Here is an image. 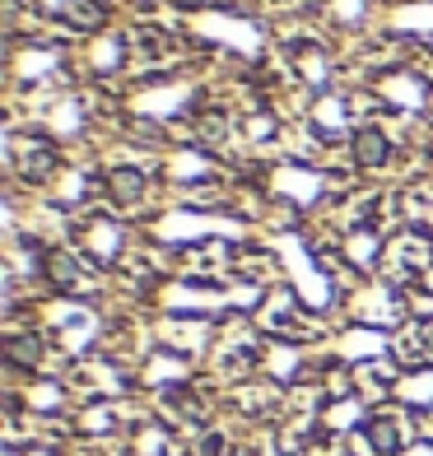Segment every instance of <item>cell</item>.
Segmentation results:
<instances>
[{
    "mask_svg": "<svg viewBox=\"0 0 433 456\" xmlns=\"http://www.w3.org/2000/svg\"><path fill=\"white\" fill-rule=\"evenodd\" d=\"M355 159H359V168H382L387 163V135L378 126H359L355 131Z\"/></svg>",
    "mask_w": 433,
    "mask_h": 456,
    "instance_id": "cell-1",
    "label": "cell"
},
{
    "mask_svg": "<svg viewBox=\"0 0 433 456\" xmlns=\"http://www.w3.org/2000/svg\"><path fill=\"white\" fill-rule=\"evenodd\" d=\"M47 271H52V280L61 284V289H70V284H79V265L66 256V252H52L47 256Z\"/></svg>",
    "mask_w": 433,
    "mask_h": 456,
    "instance_id": "cell-2",
    "label": "cell"
},
{
    "mask_svg": "<svg viewBox=\"0 0 433 456\" xmlns=\"http://www.w3.org/2000/svg\"><path fill=\"white\" fill-rule=\"evenodd\" d=\"M112 186H117V191L131 200V196L140 191V186H144V177H140V173H112Z\"/></svg>",
    "mask_w": 433,
    "mask_h": 456,
    "instance_id": "cell-3",
    "label": "cell"
},
{
    "mask_svg": "<svg viewBox=\"0 0 433 456\" xmlns=\"http://www.w3.org/2000/svg\"><path fill=\"white\" fill-rule=\"evenodd\" d=\"M368 443H378L382 452L396 447V433H391V424H368Z\"/></svg>",
    "mask_w": 433,
    "mask_h": 456,
    "instance_id": "cell-4",
    "label": "cell"
},
{
    "mask_svg": "<svg viewBox=\"0 0 433 456\" xmlns=\"http://www.w3.org/2000/svg\"><path fill=\"white\" fill-rule=\"evenodd\" d=\"M182 5H200V0H182Z\"/></svg>",
    "mask_w": 433,
    "mask_h": 456,
    "instance_id": "cell-5",
    "label": "cell"
}]
</instances>
